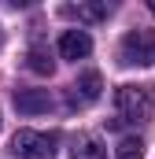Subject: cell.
<instances>
[{"label": "cell", "instance_id": "obj_1", "mask_svg": "<svg viewBox=\"0 0 155 159\" xmlns=\"http://www.w3.org/2000/svg\"><path fill=\"white\" fill-rule=\"evenodd\" d=\"M55 144H59V137L55 133H41V129H19L11 137V152L19 159H52Z\"/></svg>", "mask_w": 155, "mask_h": 159}, {"label": "cell", "instance_id": "obj_2", "mask_svg": "<svg viewBox=\"0 0 155 159\" xmlns=\"http://www.w3.org/2000/svg\"><path fill=\"white\" fill-rule=\"evenodd\" d=\"M115 100H118L122 119H129V122H144V119H152V111H155V96H152L148 85H122Z\"/></svg>", "mask_w": 155, "mask_h": 159}, {"label": "cell", "instance_id": "obj_3", "mask_svg": "<svg viewBox=\"0 0 155 159\" xmlns=\"http://www.w3.org/2000/svg\"><path fill=\"white\" fill-rule=\"evenodd\" d=\"M122 63H129V67L155 63V34L152 30H129L122 37Z\"/></svg>", "mask_w": 155, "mask_h": 159}, {"label": "cell", "instance_id": "obj_4", "mask_svg": "<svg viewBox=\"0 0 155 159\" xmlns=\"http://www.w3.org/2000/svg\"><path fill=\"white\" fill-rule=\"evenodd\" d=\"M92 52V37L85 34V30H63V37H59V56L63 59H85Z\"/></svg>", "mask_w": 155, "mask_h": 159}, {"label": "cell", "instance_id": "obj_5", "mask_svg": "<svg viewBox=\"0 0 155 159\" xmlns=\"http://www.w3.org/2000/svg\"><path fill=\"white\" fill-rule=\"evenodd\" d=\"M15 107L22 115H44L52 111V96L48 89H15Z\"/></svg>", "mask_w": 155, "mask_h": 159}, {"label": "cell", "instance_id": "obj_6", "mask_svg": "<svg viewBox=\"0 0 155 159\" xmlns=\"http://www.w3.org/2000/svg\"><path fill=\"white\" fill-rule=\"evenodd\" d=\"M100 93H104V78L96 74V70H85L81 78L74 81V104H92V100H100Z\"/></svg>", "mask_w": 155, "mask_h": 159}, {"label": "cell", "instance_id": "obj_7", "mask_svg": "<svg viewBox=\"0 0 155 159\" xmlns=\"http://www.w3.org/2000/svg\"><path fill=\"white\" fill-rule=\"evenodd\" d=\"M63 15H78L81 22H100L111 15V4H78V7H63Z\"/></svg>", "mask_w": 155, "mask_h": 159}, {"label": "cell", "instance_id": "obj_8", "mask_svg": "<svg viewBox=\"0 0 155 159\" xmlns=\"http://www.w3.org/2000/svg\"><path fill=\"white\" fill-rule=\"evenodd\" d=\"M70 159H107V152L96 137H78L74 148H70Z\"/></svg>", "mask_w": 155, "mask_h": 159}, {"label": "cell", "instance_id": "obj_9", "mask_svg": "<svg viewBox=\"0 0 155 159\" xmlns=\"http://www.w3.org/2000/svg\"><path fill=\"white\" fill-rule=\"evenodd\" d=\"M26 67H30L33 74H52V70H55V59H52L48 48H30V52H26Z\"/></svg>", "mask_w": 155, "mask_h": 159}, {"label": "cell", "instance_id": "obj_10", "mask_svg": "<svg viewBox=\"0 0 155 159\" xmlns=\"http://www.w3.org/2000/svg\"><path fill=\"white\" fill-rule=\"evenodd\" d=\"M118 159H144V141L140 137H122L118 141Z\"/></svg>", "mask_w": 155, "mask_h": 159}, {"label": "cell", "instance_id": "obj_11", "mask_svg": "<svg viewBox=\"0 0 155 159\" xmlns=\"http://www.w3.org/2000/svg\"><path fill=\"white\" fill-rule=\"evenodd\" d=\"M148 7H152V15H155V0H148Z\"/></svg>", "mask_w": 155, "mask_h": 159}, {"label": "cell", "instance_id": "obj_12", "mask_svg": "<svg viewBox=\"0 0 155 159\" xmlns=\"http://www.w3.org/2000/svg\"><path fill=\"white\" fill-rule=\"evenodd\" d=\"M0 48H4V30H0Z\"/></svg>", "mask_w": 155, "mask_h": 159}]
</instances>
